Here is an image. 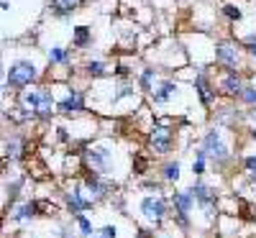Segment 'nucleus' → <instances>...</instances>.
Segmentation results:
<instances>
[{
    "label": "nucleus",
    "mask_w": 256,
    "mask_h": 238,
    "mask_svg": "<svg viewBox=\"0 0 256 238\" xmlns=\"http://www.w3.org/2000/svg\"><path fill=\"white\" fill-rule=\"evenodd\" d=\"M36 80H38V70L31 62L18 59V62L10 64V70H8V84L10 88H28V84L36 82Z\"/></svg>",
    "instance_id": "1"
},
{
    "label": "nucleus",
    "mask_w": 256,
    "mask_h": 238,
    "mask_svg": "<svg viewBox=\"0 0 256 238\" xmlns=\"http://www.w3.org/2000/svg\"><path fill=\"white\" fill-rule=\"evenodd\" d=\"M202 151H205V156L212 159L216 164H226V162L230 159V151H228V146L223 144L220 131H210V134L205 136V141H202Z\"/></svg>",
    "instance_id": "2"
},
{
    "label": "nucleus",
    "mask_w": 256,
    "mask_h": 238,
    "mask_svg": "<svg viewBox=\"0 0 256 238\" xmlns=\"http://www.w3.org/2000/svg\"><path fill=\"white\" fill-rule=\"evenodd\" d=\"M216 62L220 64V67H226L228 72L236 70V64H238V49H236V44H230V41L218 44L216 46Z\"/></svg>",
    "instance_id": "3"
},
{
    "label": "nucleus",
    "mask_w": 256,
    "mask_h": 238,
    "mask_svg": "<svg viewBox=\"0 0 256 238\" xmlns=\"http://www.w3.org/2000/svg\"><path fill=\"white\" fill-rule=\"evenodd\" d=\"M190 192H192V198H195V200L205 208V212H208V215H216V192H212L208 184L198 182V184L192 187Z\"/></svg>",
    "instance_id": "4"
},
{
    "label": "nucleus",
    "mask_w": 256,
    "mask_h": 238,
    "mask_svg": "<svg viewBox=\"0 0 256 238\" xmlns=\"http://www.w3.org/2000/svg\"><path fill=\"white\" fill-rule=\"evenodd\" d=\"M141 212H144L146 220L159 223L164 215H166V205H164V200H159V198H146V200L141 202Z\"/></svg>",
    "instance_id": "5"
},
{
    "label": "nucleus",
    "mask_w": 256,
    "mask_h": 238,
    "mask_svg": "<svg viewBox=\"0 0 256 238\" xmlns=\"http://www.w3.org/2000/svg\"><path fill=\"white\" fill-rule=\"evenodd\" d=\"M152 146H154V151H159V154H166V151L172 148V131H169L166 126H154Z\"/></svg>",
    "instance_id": "6"
},
{
    "label": "nucleus",
    "mask_w": 256,
    "mask_h": 238,
    "mask_svg": "<svg viewBox=\"0 0 256 238\" xmlns=\"http://www.w3.org/2000/svg\"><path fill=\"white\" fill-rule=\"evenodd\" d=\"M56 108H59V113H64V116L80 113V110H84V98H82V92H80V90H70L67 100H62Z\"/></svg>",
    "instance_id": "7"
},
{
    "label": "nucleus",
    "mask_w": 256,
    "mask_h": 238,
    "mask_svg": "<svg viewBox=\"0 0 256 238\" xmlns=\"http://www.w3.org/2000/svg\"><path fill=\"white\" fill-rule=\"evenodd\" d=\"M84 159L95 172H105L108 169V159H110V151L108 148H88L84 151Z\"/></svg>",
    "instance_id": "8"
},
{
    "label": "nucleus",
    "mask_w": 256,
    "mask_h": 238,
    "mask_svg": "<svg viewBox=\"0 0 256 238\" xmlns=\"http://www.w3.org/2000/svg\"><path fill=\"white\" fill-rule=\"evenodd\" d=\"M90 205H92V200H84L80 187H74V190H70V192H67V208H70V212H72V215H80L82 210H88Z\"/></svg>",
    "instance_id": "9"
},
{
    "label": "nucleus",
    "mask_w": 256,
    "mask_h": 238,
    "mask_svg": "<svg viewBox=\"0 0 256 238\" xmlns=\"http://www.w3.org/2000/svg\"><path fill=\"white\" fill-rule=\"evenodd\" d=\"M174 208H177V212H180V218H182V223H187V212L192 210V205H195V198H192V192L187 190V192H174Z\"/></svg>",
    "instance_id": "10"
},
{
    "label": "nucleus",
    "mask_w": 256,
    "mask_h": 238,
    "mask_svg": "<svg viewBox=\"0 0 256 238\" xmlns=\"http://www.w3.org/2000/svg\"><path fill=\"white\" fill-rule=\"evenodd\" d=\"M195 90H198V95H200L202 105H212V100H216V90L210 88V80H208L202 72L195 77Z\"/></svg>",
    "instance_id": "11"
},
{
    "label": "nucleus",
    "mask_w": 256,
    "mask_h": 238,
    "mask_svg": "<svg viewBox=\"0 0 256 238\" xmlns=\"http://www.w3.org/2000/svg\"><path fill=\"white\" fill-rule=\"evenodd\" d=\"M220 90H223L226 95H230V98L241 95V90H244V82L238 80L236 70H230V72H228V74L223 77V82H220Z\"/></svg>",
    "instance_id": "12"
},
{
    "label": "nucleus",
    "mask_w": 256,
    "mask_h": 238,
    "mask_svg": "<svg viewBox=\"0 0 256 238\" xmlns=\"http://www.w3.org/2000/svg\"><path fill=\"white\" fill-rule=\"evenodd\" d=\"M84 187L92 192L95 200H100V198H105V194H108V184H102L98 174H88V180H84Z\"/></svg>",
    "instance_id": "13"
},
{
    "label": "nucleus",
    "mask_w": 256,
    "mask_h": 238,
    "mask_svg": "<svg viewBox=\"0 0 256 238\" xmlns=\"http://www.w3.org/2000/svg\"><path fill=\"white\" fill-rule=\"evenodd\" d=\"M52 108H54V98L49 90H41V98H38V108H36V116L41 118H49L52 116Z\"/></svg>",
    "instance_id": "14"
},
{
    "label": "nucleus",
    "mask_w": 256,
    "mask_h": 238,
    "mask_svg": "<svg viewBox=\"0 0 256 238\" xmlns=\"http://www.w3.org/2000/svg\"><path fill=\"white\" fill-rule=\"evenodd\" d=\"M90 38H92V36H90V28H88V26H77V28H74V36H72V44H74L77 49H82V46L90 44Z\"/></svg>",
    "instance_id": "15"
},
{
    "label": "nucleus",
    "mask_w": 256,
    "mask_h": 238,
    "mask_svg": "<svg viewBox=\"0 0 256 238\" xmlns=\"http://www.w3.org/2000/svg\"><path fill=\"white\" fill-rule=\"evenodd\" d=\"M36 210H38V205H36V202H26V205H20V208L13 212V220H28V218H34V215H36Z\"/></svg>",
    "instance_id": "16"
},
{
    "label": "nucleus",
    "mask_w": 256,
    "mask_h": 238,
    "mask_svg": "<svg viewBox=\"0 0 256 238\" xmlns=\"http://www.w3.org/2000/svg\"><path fill=\"white\" fill-rule=\"evenodd\" d=\"M82 3H84V0H54V8H56V13L67 16V13L77 10V8H80Z\"/></svg>",
    "instance_id": "17"
},
{
    "label": "nucleus",
    "mask_w": 256,
    "mask_h": 238,
    "mask_svg": "<svg viewBox=\"0 0 256 238\" xmlns=\"http://www.w3.org/2000/svg\"><path fill=\"white\" fill-rule=\"evenodd\" d=\"M49 62H52V64H64V62H70V49H62V46L49 49Z\"/></svg>",
    "instance_id": "18"
},
{
    "label": "nucleus",
    "mask_w": 256,
    "mask_h": 238,
    "mask_svg": "<svg viewBox=\"0 0 256 238\" xmlns=\"http://www.w3.org/2000/svg\"><path fill=\"white\" fill-rule=\"evenodd\" d=\"M6 154H8L10 159H20V156H24V141H20V138L8 141V146H6Z\"/></svg>",
    "instance_id": "19"
},
{
    "label": "nucleus",
    "mask_w": 256,
    "mask_h": 238,
    "mask_svg": "<svg viewBox=\"0 0 256 238\" xmlns=\"http://www.w3.org/2000/svg\"><path fill=\"white\" fill-rule=\"evenodd\" d=\"M174 90H177V84H174V82H162V90L154 95V102H166L169 95H172Z\"/></svg>",
    "instance_id": "20"
},
{
    "label": "nucleus",
    "mask_w": 256,
    "mask_h": 238,
    "mask_svg": "<svg viewBox=\"0 0 256 238\" xmlns=\"http://www.w3.org/2000/svg\"><path fill=\"white\" fill-rule=\"evenodd\" d=\"M164 180H180V162H169L166 166H164Z\"/></svg>",
    "instance_id": "21"
},
{
    "label": "nucleus",
    "mask_w": 256,
    "mask_h": 238,
    "mask_svg": "<svg viewBox=\"0 0 256 238\" xmlns=\"http://www.w3.org/2000/svg\"><path fill=\"white\" fill-rule=\"evenodd\" d=\"M74 218H77V223H80V230H82V236H92V223H90L88 218H84L82 212H80V215H74Z\"/></svg>",
    "instance_id": "22"
},
{
    "label": "nucleus",
    "mask_w": 256,
    "mask_h": 238,
    "mask_svg": "<svg viewBox=\"0 0 256 238\" xmlns=\"http://www.w3.org/2000/svg\"><path fill=\"white\" fill-rule=\"evenodd\" d=\"M205 159H208V156H205V151L200 148V151H198L195 164H192V172H195V174H202V172H205Z\"/></svg>",
    "instance_id": "23"
},
{
    "label": "nucleus",
    "mask_w": 256,
    "mask_h": 238,
    "mask_svg": "<svg viewBox=\"0 0 256 238\" xmlns=\"http://www.w3.org/2000/svg\"><path fill=\"white\" fill-rule=\"evenodd\" d=\"M152 80H154V70L148 67V70H144V74H141V88L148 90V88H152Z\"/></svg>",
    "instance_id": "24"
},
{
    "label": "nucleus",
    "mask_w": 256,
    "mask_h": 238,
    "mask_svg": "<svg viewBox=\"0 0 256 238\" xmlns=\"http://www.w3.org/2000/svg\"><path fill=\"white\" fill-rule=\"evenodd\" d=\"M88 72L95 74V77H100V74H105V64L102 62H90L88 64Z\"/></svg>",
    "instance_id": "25"
},
{
    "label": "nucleus",
    "mask_w": 256,
    "mask_h": 238,
    "mask_svg": "<svg viewBox=\"0 0 256 238\" xmlns=\"http://www.w3.org/2000/svg\"><path fill=\"white\" fill-rule=\"evenodd\" d=\"M241 98H244L246 102L256 105V88H244V90H241Z\"/></svg>",
    "instance_id": "26"
},
{
    "label": "nucleus",
    "mask_w": 256,
    "mask_h": 238,
    "mask_svg": "<svg viewBox=\"0 0 256 238\" xmlns=\"http://www.w3.org/2000/svg\"><path fill=\"white\" fill-rule=\"evenodd\" d=\"M223 10H226V16H228V18H233V20H238V18H241V10H238L236 6H226Z\"/></svg>",
    "instance_id": "27"
},
{
    "label": "nucleus",
    "mask_w": 256,
    "mask_h": 238,
    "mask_svg": "<svg viewBox=\"0 0 256 238\" xmlns=\"http://www.w3.org/2000/svg\"><path fill=\"white\" fill-rule=\"evenodd\" d=\"M128 95H134V90H131V88H120V92L113 95V102H118L120 98H128Z\"/></svg>",
    "instance_id": "28"
},
{
    "label": "nucleus",
    "mask_w": 256,
    "mask_h": 238,
    "mask_svg": "<svg viewBox=\"0 0 256 238\" xmlns=\"http://www.w3.org/2000/svg\"><path fill=\"white\" fill-rule=\"evenodd\" d=\"M100 233H102V238H116V228L113 226H105Z\"/></svg>",
    "instance_id": "29"
},
{
    "label": "nucleus",
    "mask_w": 256,
    "mask_h": 238,
    "mask_svg": "<svg viewBox=\"0 0 256 238\" xmlns=\"http://www.w3.org/2000/svg\"><path fill=\"white\" fill-rule=\"evenodd\" d=\"M246 49H248V54H251V56H256V38H254V36L246 41Z\"/></svg>",
    "instance_id": "30"
},
{
    "label": "nucleus",
    "mask_w": 256,
    "mask_h": 238,
    "mask_svg": "<svg viewBox=\"0 0 256 238\" xmlns=\"http://www.w3.org/2000/svg\"><path fill=\"white\" fill-rule=\"evenodd\" d=\"M246 169H248V172H256V156H248V159H246Z\"/></svg>",
    "instance_id": "31"
},
{
    "label": "nucleus",
    "mask_w": 256,
    "mask_h": 238,
    "mask_svg": "<svg viewBox=\"0 0 256 238\" xmlns=\"http://www.w3.org/2000/svg\"><path fill=\"white\" fill-rule=\"evenodd\" d=\"M251 136H254V138H256V128H254V131H251Z\"/></svg>",
    "instance_id": "32"
},
{
    "label": "nucleus",
    "mask_w": 256,
    "mask_h": 238,
    "mask_svg": "<svg viewBox=\"0 0 256 238\" xmlns=\"http://www.w3.org/2000/svg\"><path fill=\"white\" fill-rule=\"evenodd\" d=\"M254 218H256V212H254Z\"/></svg>",
    "instance_id": "33"
}]
</instances>
